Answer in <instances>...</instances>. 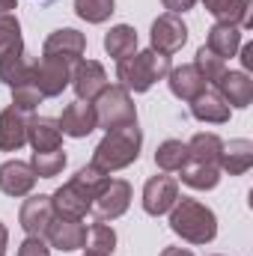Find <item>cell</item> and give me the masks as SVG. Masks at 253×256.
<instances>
[{"instance_id":"6da1fadb","label":"cell","mask_w":253,"mask_h":256,"mask_svg":"<svg viewBox=\"0 0 253 256\" xmlns=\"http://www.w3.org/2000/svg\"><path fill=\"white\" fill-rule=\"evenodd\" d=\"M140 146H143V134H140L137 122H134V126L114 128V131H108V134L102 137V143L96 146L92 164L110 176L114 170H126V167H131V164L140 158Z\"/></svg>"},{"instance_id":"7a4b0ae2","label":"cell","mask_w":253,"mask_h":256,"mask_svg":"<svg viewBox=\"0 0 253 256\" xmlns=\"http://www.w3.org/2000/svg\"><path fill=\"white\" fill-rule=\"evenodd\" d=\"M170 57L167 54H158V51H134L131 57L116 63V80L120 86L128 92H146L152 90V84L164 80L170 74Z\"/></svg>"},{"instance_id":"3957f363","label":"cell","mask_w":253,"mask_h":256,"mask_svg":"<svg viewBox=\"0 0 253 256\" xmlns=\"http://www.w3.org/2000/svg\"><path fill=\"white\" fill-rule=\"evenodd\" d=\"M170 230L185 238L190 244H208L218 236V218L208 206H202L200 200L182 196L176 200V206L170 208Z\"/></svg>"},{"instance_id":"277c9868","label":"cell","mask_w":253,"mask_h":256,"mask_svg":"<svg viewBox=\"0 0 253 256\" xmlns=\"http://www.w3.org/2000/svg\"><path fill=\"white\" fill-rule=\"evenodd\" d=\"M92 108H96L98 128H104V131L137 122V108H134L128 90H122V86H104L98 92V98L92 102Z\"/></svg>"},{"instance_id":"5b68a950","label":"cell","mask_w":253,"mask_h":256,"mask_svg":"<svg viewBox=\"0 0 253 256\" xmlns=\"http://www.w3.org/2000/svg\"><path fill=\"white\" fill-rule=\"evenodd\" d=\"M74 63H78V60L42 54L39 60H33L30 84H33L45 98H54V96H60L66 86L72 84V68H74Z\"/></svg>"},{"instance_id":"8992f818","label":"cell","mask_w":253,"mask_h":256,"mask_svg":"<svg viewBox=\"0 0 253 256\" xmlns=\"http://www.w3.org/2000/svg\"><path fill=\"white\" fill-rule=\"evenodd\" d=\"M149 39H152V51L170 57V54H176V51L185 48V42H188V27H185V21H182L179 15L164 12V15H158V18L152 21Z\"/></svg>"},{"instance_id":"52a82bcc","label":"cell","mask_w":253,"mask_h":256,"mask_svg":"<svg viewBox=\"0 0 253 256\" xmlns=\"http://www.w3.org/2000/svg\"><path fill=\"white\" fill-rule=\"evenodd\" d=\"M128 206H131V185H128L126 179H110L102 194L92 200V206H90V212H92V218L96 220H116V218H122L128 212Z\"/></svg>"},{"instance_id":"ba28073f","label":"cell","mask_w":253,"mask_h":256,"mask_svg":"<svg viewBox=\"0 0 253 256\" xmlns=\"http://www.w3.org/2000/svg\"><path fill=\"white\" fill-rule=\"evenodd\" d=\"M176 200H179V182L167 173H158L143 185V212L152 218L167 214L176 206Z\"/></svg>"},{"instance_id":"9c48e42d","label":"cell","mask_w":253,"mask_h":256,"mask_svg":"<svg viewBox=\"0 0 253 256\" xmlns=\"http://www.w3.org/2000/svg\"><path fill=\"white\" fill-rule=\"evenodd\" d=\"M54 206H51V196L48 194H36V196H27L21 212H18V220H21V230L27 236H42L48 232L51 220H54Z\"/></svg>"},{"instance_id":"30bf717a","label":"cell","mask_w":253,"mask_h":256,"mask_svg":"<svg viewBox=\"0 0 253 256\" xmlns=\"http://www.w3.org/2000/svg\"><path fill=\"white\" fill-rule=\"evenodd\" d=\"M72 86L80 102H96L98 92L108 86V72L96 60H78L72 68Z\"/></svg>"},{"instance_id":"8fae6325","label":"cell","mask_w":253,"mask_h":256,"mask_svg":"<svg viewBox=\"0 0 253 256\" xmlns=\"http://www.w3.org/2000/svg\"><path fill=\"white\" fill-rule=\"evenodd\" d=\"M45 238H48V248H57L63 254L80 250L86 244V224L84 220H68V218H54Z\"/></svg>"},{"instance_id":"7c38bea8","label":"cell","mask_w":253,"mask_h":256,"mask_svg":"<svg viewBox=\"0 0 253 256\" xmlns=\"http://www.w3.org/2000/svg\"><path fill=\"white\" fill-rule=\"evenodd\" d=\"M57 122H60V131H63L66 137H74V140H80V137H86V134H92L98 128L92 102H80V98L72 102V104H66L63 116Z\"/></svg>"},{"instance_id":"4fadbf2b","label":"cell","mask_w":253,"mask_h":256,"mask_svg":"<svg viewBox=\"0 0 253 256\" xmlns=\"http://www.w3.org/2000/svg\"><path fill=\"white\" fill-rule=\"evenodd\" d=\"M214 90L218 96L230 104V108H248L253 102V80L248 72H224L218 80H214Z\"/></svg>"},{"instance_id":"5bb4252c","label":"cell","mask_w":253,"mask_h":256,"mask_svg":"<svg viewBox=\"0 0 253 256\" xmlns=\"http://www.w3.org/2000/svg\"><path fill=\"white\" fill-rule=\"evenodd\" d=\"M36 185V173L27 161H6L0 164V191L6 196H27Z\"/></svg>"},{"instance_id":"9a60e30c","label":"cell","mask_w":253,"mask_h":256,"mask_svg":"<svg viewBox=\"0 0 253 256\" xmlns=\"http://www.w3.org/2000/svg\"><path fill=\"white\" fill-rule=\"evenodd\" d=\"M27 143L33 146V152L60 149V143H63L60 122L51 120V116H30V120H27Z\"/></svg>"},{"instance_id":"2e32d148","label":"cell","mask_w":253,"mask_h":256,"mask_svg":"<svg viewBox=\"0 0 253 256\" xmlns=\"http://www.w3.org/2000/svg\"><path fill=\"white\" fill-rule=\"evenodd\" d=\"M202 6L226 24H236L238 30H250L253 27V0H202Z\"/></svg>"},{"instance_id":"e0dca14e","label":"cell","mask_w":253,"mask_h":256,"mask_svg":"<svg viewBox=\"0 0 253 256\" xmlns=\"http://www.w3.org/2000/svg\"><path fill=\"white\" fill-rule=\"evenodd\" d=\"M167 84H170V92H173L176 98H182V102H194L200 92H206V90H208V84H206V80H202V74L194 68V63L170 68Z\"/></svg>"},{"instance_id":"ac0fdd59","label":"cell","mask_w":253,"mask_h":256,"mask_svg":"<svg viewBox=\"0 0 253 256\" xmlns=\"http://www.w3.org/2000/svg\"><path fill=\"white\" fill-rule=\"evenodd\" d=\"M27 143V114L6 108L0 110V152H18Z\"/></svg>"},{"instance_id":"d6986e66","label":"cell","mask_w":253,"mask_h":256,"mask_svg":"<svg viewBox=\"0 0 253 256\" xmlns=\"http://www.w3.org/2000/svg\"><path fill=\"white\" fill-rule=\"evenodd\" d=\"M86 51V39L84 33L63 27V30H54L48 39H45V48L42 54H51V57H68V60H80Z\"/></svg>"},{"instance_id":"ffe728a7","label":"cell","mask_w":253,"mask_h":256,"mask_svg":"<svg viewBox=\"0 0 253 256\" xmlns=\"http://www.w3.org/2000/svg\"><path fill=\"white\" fill-rule=\"evenodd\" d=\"M220 173L230 176H242L253 167V143L250 140H230L220 149V161H218Z\"/></svg>"},{"instance_id":"44dd1931","label":"cell","mask_w":253,"mask_h":256,"mask_svg":"<svg viewBox=\"0 0 253 256\" xmlns=\"http://www.w3.org/2000/svg\"><path fill=\"white\" fill-rule=\"evenodd\" d=\"M206 48H212L220 60H230L238 54L242 48V30L236 24H226V21H218L208 27V39H206Z\"/></svg>"},{"instance_id":"7402d4cb","label":"cell","mask_w":253,"mask_h":256,"mask_svg":"<svg viewBox=\"0 0 253 256\" xmlns=\"http://www.w3.org/2000/svg\"><path fill=\"white\" fill-rule=\"evenodd\" d=\"M190 114L200 122H212V126H224L230 120V104L218 96V90H206L190 102Z\"/></svg>"},{"instance_id":"603a6c76","label":"cell","mask_w":253,"mask_h":256,"mask_svg":"<svg viewBox=\"0 0 253 256\" xmlns=\"http://www.w3.org/2000/svg\"><path fill=\"white\" fill-rule=\"evenodd\" d=\"M110 182V176L104 173V170H98L96 164H86V167H80L74 176H72V182H68V188L78 194L80 200H86L90 206H92V200L102 194V188Z\"/></svg>"},{"instance_id":"cb8c5ba5","label":"cell","mask_w":253,"mask_h":256,"mask_svg":"<svg viewBox=\"0 0 253 256\" xmlns=\"http://www.w3.org/2000/svg\"><path fill=\"white\" fill-rule=\"evenodd\" d=\"M179 173H182L179 179H182L188 188H194V191H212V188H218V182H220V167H218V164L188 161Z\"/></svg>"},{"instance_id":"d4e9b609","label":"cell","mask_w":253,"mask_h":256,"mask_svg":"<svg viewBox=\"0 0 253 256\" xmlns=\"http://www.w3.org/2000/svg\"><path fill=\"white\" fill-rule=\"evenodd\" d=\"M104 51H108L116 63L126 60V57H131V54L137 51V30L128 27V24L110 27V30L104 33Z\"/></svg>"},{"instance_id":"484cf974","label":"cell","mask_w":253,"mask_h":256,"mask_svg":"<svg viewBox=\"0 0 253 256\" xmlns=\"http://www.w3.org/2000/svg\"><path fill=\"white\" fill-rule=\"evenodd\" d=\"M220 149L224 140L212 131H200L188 140V161H200V164H218L220 161Z\"/></svg>"},{"instance_id":"4316f807","label":"cell","mask_w":253,"mask_h":256,"mask_svg":"<svg viewBox=\"0 0 253 256\" xmlns=\"http://www.w3.org/2000/svg\"><path fill=\"white\" fill-rule=\"evenodd\" d=\"M51 206H54V214H57V218H68V220H84L86 212H90V202L80 200L78 194L72 191L68 182L51 194Z\"/></svg>"},{"instance_id":"83f0119b","label":"cell","mask_w":253,"mask_h":256,"mask_svg":"<svg viewBox=\"0 0 253 256\" xmlns=\"http://www.w3.org/2000/svg\"><path fill=\"white\" fill-rule=\"evenodd\" d=\"M155 164L161 173H179L188 164V143L182 140H164L155 149Z\"/></svg>"},{"instance_id":"f1b7e54d","label":"cell","mask_w":253,"mask_h":256,"mask_svg":"<svg viewBox=\"0 0 253 256\" xmlns=\"http://www.w3.org/2000/svg\"><path fill=\"white\" fill-rule=\"evenodd\" d=\"M30 72H33V60L21 51V54H12V57H3L0 60V80L6 86H21V84H30Z\"/></svg>"},{"instance_id":"f546056e","label":"cell","mask_w":253,"mask_h":256,"mask_svg":"<svg viewBox=\"0 0 253 256\" xmlns=\"http://www.w3.org/2000/svg\"><path fill=\"white\" fill-rule=\"evenodd\" d=\"M84 248L96 256H114V250H116L114 226H108L104 220H96L92 226H86V244Z\"/></svg>"},{"instance_id":"4dcf8cb0","label":"cell","mask_w":253,"mask_h":256,"mask_svg":"<svg viewBox=\"0 0 253 256\" xmlns=\"http://www.w3.org/2000/svg\"><path fill=\"white\" fill-rule=\"evenodd\" d=\"M24 51V39H21V24L12 12H0V60L21 54Z\"/></svg>"},{"instance_id":"1f68e13d","label":"cell","mask_w":253,"mask_h":256,"mask_svg":"<svg viewBox=\"0 0 253 256\" xmlns=\"http://www.w3.org/2000/svg\"><path fill=\"white\" fill-rule=\"evenodd\" d=\"M30 167L36 173V179H54L60 176L66 167V152L63 149H51V152H33Z\"/></svg>"},{"instance_id":"d6a6232c","label":"cell","mask_w":253,"mask_h":256,"mask_svg":"<svg viewBox=\"0 0 253 256\" xmlns=\"http://www.w3.org/2000/svg\"><path fill=\"white\" fill-rule=\"evenodd\" d=\"M194 68L202 74V80H206V84H214V80L226 72V60H220L212 48H206V45H202V48L196 51V57H194Z\"/></svg>"},{"instance_id":"836d02e7","label":"cell","mask_w":253,"mask_h":256,"mask_svg":"<svg viewBox=\"0 0 253 256\" xmlns=\"http://www.w3.org/2000/svg\"><path fill=\"white\" fill-rule=\"evenodd\" d=\"M114 0H74V12L78 18H84L86 24H102L114 15Z\"/></svg>"},{"instance_id":"e575fe53","label":"cell","mask_w":253,"mask_h":256,"mask_svg":"<svg viewBox=\"0 0 253 256\" xmlns=\"http://www.w3.org/2000/svg\"><path fill=\"white\" fill-rule=\"evenodd\" d=\"M42 98H45V96H42L33 84H21V86L12 90V108L21 110V114H33V110L42 104Z\"/></svg>"},{"instance_id":"d590c367","label":"cell","mask_w":253,"mask_h":256,"mask_svg":"<svg viewBox=\"0 0 253 256\" xmlns=\"http://www.w3.org/2000/svg\"><path fill=\"white\" fill-rule=\"evenodd\" d=\"M18 256H51V248L42 236H27L18 248Z\"/></svg>"},{"instance_id":"8d00e7d4","label":"cell","mask_w":253,"mask_h":256,"mask_svg":"<svg viewBox=\"0 0 253 256\" xmlns=\"http://www.w3.org/2000/svg\"><path fill=\"white\" fill-rule=\"evenodd\" d=\"M161 3H164V9H170L173 15H182V12L194 9V3H196V0H161Z\"/></svg>"},{"instance_id":"74e56055","label":"cell","mask_w":253,"mask_h":256,"mask_svg":"<svg viewBox=\"0 0 253 256\" xmlns=\"http://www.w3.org/2000/svg\"><path fill=\"white\" fill-rule=\"evenodd\" d=\"M238 51H242V66H244V72H250L253 68V45H242Z\"/></svg>"},{"instance_id":"f35d334b","label":"cell","mask_w":253,"mask_h":256,"mask_svg":"<svg viewBox=\"0 0 253 256\" xmlns=\"http://www.w3.org/2000/svg\"><path fill=\"white\" fill-rule=\"evenodd\" d=\"M161 256H194V250H188V248H164Z\"/></svg>"},{"instance_id":"ab89813d","label":"cell","mask_w":253,"mask_h":256,"mask_svg":"<svg viewBox=\"0 0 253 256\" xmlns=\"http://www.w3.org/2000/svg\"><path fill=\"white\" fill-rule=\"evenodd\" d=\"M6 244H9V230H6V226L0 224V254L6 250Z\"/></svg>"},{"instance_id":"60d3db41","label":"cell","mask_w":253,"mask_h":256,"mask_svg":"<svg viewBox=\"0 0 253 256\" xmlns=\"http://www.w3.org/2000/svg\"><path fill=\"white\" fill-rule=\"evenodd\" d=\"M15 9V0H0V12H12Z\"/></svg>"},{"instance_id":"b9f144b4","label":"cell","mask_w":253,"mask_h":256,"mask_svg":"<svg viewBox=\"0 0 253 256\" xmlns=\"http://www.w3.org/2000/svg\"><path fill=\"white\" fill-rule=\"evenodd\" d=\"M80 256H96V254H90V250H84V254H80Z\"/></svg>"},{"instance_id":"7bdbcfd3","label":"cell","mask_w":253,"mask_h":256,"mask_svg":"<svg viewBox=\"0 0 253 256\" xmlns=\"http://www.w3.org/2000/svg\"><path fill=\"white\" fill-rule=\"evenodd\" d=\"M45 3H48V0H45Z\"/></svg>"},{"instance_id":"ee69618b","label":"cell","mask_w":253,"mask_h":256,"mask_svg":"<svg viewBox=\"0 0 253 256\" xmlns=\"http://www.w3.org/2000/svg\"><path fill=\"white\" fill-rule=\"evenodd\" d=\"M0 256H3V254H0Z\"/></svg>"}]
</instances>
